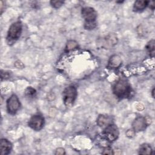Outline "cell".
Instances as JSON below:
<instances>
[{
	"label": "cell",
	"instance_id": "obj_1",
	"mask_svg": "<svg viewBox=\"0 0 155 155\" xmlns=\"http://www.w3.org/2000/svg\"><path fill=\"white\" fill-rule=\"evenodd\" d=\"M81 14L85 19L84 27L87 30H91L96 27V19L97 18V13L96 10L90 7H84L81 10Z\"/></svg>",
	"mask_w": 155,
	"mask_h": 155
},
{
	"label": "cell",
	"instance_id": "obj_2",
	"mask_svg": "<svg viewBox=\"0 0 155 155\" xmlns=\"http://www.w3.org/2000/svg\"><path fill=\"white\" fill-rule=\"evenodd\" d=\"M113 91L114 94L119 98H124L130 96L131 89L128 81L125 79H120L114 84Z\"/></svg>",
	"mask_w": 155,
	"mask_h": 155
},
{
	"label": "cell",
	"instance_id": "obj_3",
	"mask_svg": "<svg viewBox=\"0 0 155 155\" xmlns=\"http://www.w3.org/2000/svg\"><path fill=\"white\" fill-rule=\"evenodd\" d=\"M22 25L20 21H17L13 23L9 27L6 40L7 43L10 44H13L16 41H17L22 33Z\"/></svg>",
	"mask_w": 155,
	"mask_h": 155
},
{
	"label": "cell",
	"instance_id": "obj_4",
	"mask_svg": "<svg viewBox=\"0 0 155 155\" xmlns=\"http://www.w3.org/2000/svg\"><path fill=\"white\" fill-rule=\"evenodd\" d=\"M62 96L64 105L67 107H72L77 96L76 88L73 85L66 87L62 93Z\"/></svg>",
	"mask_w": 155,
	"mask_h": 155
},
{
	"label": "cell",
	"instance_id": "obj_5",
	"mask_svg": "<svg viewBox=\"0 0 155 155\" xmlns=\"http://www.w3.org/2000/svg\"><path fill=\"white\" fill-rule=\"evenodd\" d=\"M103 136L109 142L114 141L119 136V130L116 125L111 124L105 127L102 133Z\"/></svg>",
	"mask_w": 155,
	"mask_h": 155
},
{
	"label": "cell",
	"instance_id": "obj_6",
	"mask_svg": "<svg viewBox=\"0 0 155 155\" xmlns=\"http://www.w3.org/2000/svg\"><path fill=\"white\" fill-rule=\"evenodd\" d=\"M20 102L16 94H12L7 101V111L10 114H15L19 109Z\"/></svg>",
	"mask_w": 155,
	"mask_h": 155
},
{
	"label": "cell",
	"instance_id": "obj_7",
	"mask_svg": "<svg viewBox=\"0 0 155 155\" xmlns=\"http://www.w3.org/2000/svg\"><path fill=\"white\" fill-rule=\"evenodd\" d=\"M44 125V117L39 114H35L31 116L28 121V126L35 131L41 130Z\"/></svg>",
	"mask_w": 155,
	"mask_h": 155
},
{
	"label": "cell",
	"instance_id": "obj_8",
	"mask_svg": "<svg viewBox=\"0 0 155 155\" xmlns=\"http://www.w3.org/2000/svg\"><path fill=\"white\" fill-rule=\"evenodd\" d=\"M148 125L146 118L142 116L137 117L132 124L133 129L135 132L144 131Z\"/></svg>",
	"mask_w": 155,
	"mask_h": 155
},
{
	"label": "cell",
	"instance_id": "obj_9",
	"mask_svg": "<svg viewBox=\"0 0 155 155\" xmlns=\"http://www.w3.org/2000/svg\"><path fill=\"white\" fill-rule=\"evenodd\" d=\"M12 148V143L6 139H2L0 142V154L6 155L10 153Z\"/></svg>",
	"mask_w": 155,
	"mask_h": 155
},
{
	"label": "cell",
	"instance_id": "obj_10",
	"mask_svg": "<svg viewBox=\"0 0 155 155\" xmlns=\"http://www.w3.org/2000/svg\"><path fill=\"white\" fill-rule=\"evenodd\" d=\"M97 124L101 127H106L112 124V118L110 116L101 114L97 119Z\"/></svg>",
	"mask_w": 155,
	"mask_h": 155
},
{
	"label": "cell",
	"instance_id": "obj_11",
	"mask_svg": "<svg viewBox=\"0 0 155 155\" xmlns=\"http://www.w3.org/2000/svg\"><path fill=\"white\" fill-rule=\"evenodd\" d=\"M122 62L121 58L118 55H113L112 56L109 61H108V67L111 68H117L118 67Z\"/></svg>",
	"mask_w": 155,
	"mask_h": 155
},
{
	"label": "cell",
	"instance_id": "obj_12",
	"mask_svg": "<svg viewBox=\"0 0 155 155\" xmlns=\"http://www.w3.org/2000/svg\"><path fill=\"white\" fill-rule=\"evenodd\" d=\"M148 5V1H136L133 5L134 11L138 12L143 10Z\"/></svg>",
	"mask_w": 155,
	"mask_h": 155
},
{
	"label": "cell",
	"instance_id": "obj_13",
	"mask_svg": "<svg viewBox=\"0 0 155 155\" xmlns=\"http://www.w3.org/2000/svg\"><path fill=\"white\" fill-rule=\"evenodd\" d=\"M117 42V38L114 34H109L105 39V44L107 45L113 46Z\"/></svg>",
	"mask_w": 155,
	"mask_h": 155
},
{
	"label": "cell",
	"instance_id": "obj_14",
	"mask_svg": "<svg viewBox=\"0 0 155 155\" xmlns=\"http://www.w3.org/2000/svg\"><path fill=\"white\" fill-rule=\"evenodd\" d=\"M152 153V148L149 144L143 143L140 145L139 149V154H150Z\"/></svg>",
	"mask_w": 155,
	"mask_h": 155
},
{
	"label": "cell",
	"instance_id": "obj_15",
	"mask_svg": "<svg viewBox=\"0 0 155 155\" xmlns=\"http://www.w3.org/2000/svg\"><path fill=\"white\" fill-rule=\"evenodd\" d=\"M146 48L148 50V51L150 53V54L154 56V40L152 39L150 41H149L146 45Z\"/></svg>",
	"mask_w": 155,
	"mask_h": 155
},
{
	"label": "cell",
	"instance_id": "obj_16",
	"mask_svg": "<svg viewBox=\"0 0 155 155\" xmlns=\"http://www.w3.org/2000/svg\"><path fill=\"white\" fill-rule=\"evenodd\" d=\"M77 46H78V43L74 41L71 40L67 42L66 48L67 50H71L77 47Z\"/></svg>",
	"mask_w": 155,
	"mask_h": 155
},
{
	"label": "cell",
	"instance_id": "obj_17",
	"mask_svg": "<svg viewBox=\"0 0 155 155\" xmlns=\"http://www.w3.org/2000/svg\"><path fill=\"white\" fill-rule=\"evenodd\" d=\"M63 4H64V2L61 1H50V4L51 5V6L56 8H59L63 5Z\"/></svg>",
	"mask_w": 155,
	"mask_h": 155
},
{
	"label": "cell",
	"instance_id": "obj_18",
	"mask_svg": "<svg viewBox=\"0 0 155 155\" xmlns=\"http://www.w3.org/2000/svg\"><path fill=\"white\" fill-rule=\"evenodd\" d=\"M36 93V90L31 87H28L26 90H25V94L28 95V96H31V95H33L34 94Z\"/></svg>",
	"mask_w": 155,
	"mask_h": 155
},
{
	"label": "cell",
	"instance_id": "obj_19",
	"mask_svg": "<svg viewBox=\"0 0 155 155\" xmlns=\"http://www.w3.org/2000/svg\"><path fill=\"white\" fill-rule=\"evenodd\" d=\"M102 154H113L114 153L113 152V150L110 147H107L105 148L104 151L102 152Z\"/></svg>",
	"mask_w": 155,
	"mask_h": 155
},
{
	"label": "cell",
	"instance_id": "obj_20",
	"mask_svg": "<svg viewBox=\"0 0 155 155\" xmlns=\"http://www.w3.org/2000/svg\"><path fill=\"white\" fill-rule=\"evenodd\" d=\"M15 65L16 67L18 68H23L24 67L23 63H22L21 61H19V60H18V61H16L15 62Z\"/></svg>",
	"mask_w": 155,
	"mask_h": 155
},
{
	"label": "cell",
	"instance_id": "obj_21",
	"mask_svg": "<svg viewBox=\"0 0 155 155\" xmlns=\"http://www.w3.org/2000/svg\"><path fill=\"white\" fill-rule=\"evenodd\" d=\"M134 134H135V131L133 130V129L128 130L126 132V135L128 137H133L134 136Z\"/></svg>",
	"mask_w": 155,
	"mask_h": 155
},
{
	"label": "cell",
	"instance_id": "obj_22",
	"mask_svg": "<svg viewBox=\"0 0 155 155\" xmlns=\"http://www.w3.org/2000/svg\"><path fill=\"white\" fill-rule=\"evenodd\" d=\"M55 154H58V155L65 154L64 149V148H58V149L56 150V151Z\"/></svg>",
	"mask_w": 155,
	"mask_h": 155
},
{
	"label": "cell",
	"instance_id": "obj_23",
	"mask_svg": "<svg viewBox=\"0 0 155 155\" xmlns=\"http://www.w3.org/2000/svg\"><path fill=\"white\" fill-rule=\"evenodd\" d=\"M1 79H2V78L7 79V78H8L9 77V74H8V73H7V72H5L4 75L1 74Z\"/></svg>",
	"mask_w": 155,
	"mask_h": 155
},
{
	"label": "cell",
	"instance_id": "obj_24",
	"mask_svg": "<svg viewBox=\"0 0 155 155\" xmlns=\"http://www.w3.org/2000/svg\"><path fill=\"white\" fill-rule=\"evenodd\" d=\"M150 7L151 9H152L153 10L154 9L155 5H154V1H150Z\"/></svg>",
	"mask_w": 155,
	"mask_h": 155
},
{
	"label": "cell",
	"instance_id": "obj_25",
	"mask_svg": "<svg viewBox=\"0 0 155 155\" xmlns=\"http://www.w3.org/2000/svg\"><path fill=\"white\" fill-rule=\"evenodd\" d=\"M151 93H152V96H153V97H154V88L153 89Z\"/></svg>",
	"mask_w": 155,
	"mask_h": 155
}]
</instances>
